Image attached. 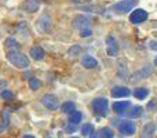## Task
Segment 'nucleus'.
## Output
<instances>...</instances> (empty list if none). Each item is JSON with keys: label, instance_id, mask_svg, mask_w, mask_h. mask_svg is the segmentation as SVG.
<instances>
[{"label": "nucleus", "instance_id": "f257e3e1", "mask_svg": "<svg viewBox=\"0 0 157 138\" xmlns=\"http://www.w3.org/2000/svg\"><path fill=\"white\" fill-rule=\"evenodd\" d=\"M7 60L11 65L15 66V68H18V69H28L29 65H30L29 58H28L26 55H24L22 53H19V51H8L7 53Z\"/></svg>", "mask_w": 157, "mask_h": 138}, {"label": "nucleus", "instance_id": "f03ea898", "mask_svg": "<svg viewBox=\"0 0 157 138\" xmlns=\"http://www.w3.org/2000/svg\"><path fill=\"white\" fill-rule=\"evenodd\" d=\"M92 109L99 116H108L109 113V102L106 98H97L92 101Z\"/></svg>", "mask_w": 157, "mask_h": 138}, {"label": "nucleus", "instance_id": "7ed1b4c3", "mask_svg": "<svg viewBox=\"0 0 157 138\" xmlns=\"http://www.w3.org/2000/svg\"><path fill=\"white\" fill-rule=\"evenodd\" d=\"M136 4H138L136 0H123V2H119V3L112 6V11H114V13H117V14L119 13L124 14V13L131 11Z\"/></svg>", "mask_w": 157, "mask_h": 138}, {"label": "nucleus", "instance_id": "20e7f679", "mask_svg": "<svg viewBox=\"0 0 157 138\" xmlns=\"http://www.w3.org/2000/svg\"><path fill=\"white\" fill-rule=\"evenodd\" d=\"M36 29L39 30L40 33H48L50 30H51L52 28V19L50 15H47V14H44V15H41L40 18L36 21Z\"/></svg>", "mask_w": 157, "mask_h": 138}, {"label": "nucleus", "instance_id": "39448f33", "mask_svg": "<svg viewBox=\"0 0 157 138\" xmlns=\"http://www.w3.org/2000/svg\"><path fill=\"white\" fill-rule=\"evenodd\" d=\"M106 51H108V55H110V57H116L119 54V43H117L116 37L112 35L106 37Z\"/></svg>", "mask_w": 157, "mask_h": 138}, {"label": "nucleus", "instance_id": "423d86ee", "mask_svg": "<svg viewBox=\"0 0 157 138\" xmlns=\"http://www.w3.org/2000/svg\"><path fill=\"white\" fill-rule=\"evenodd\" d=\"M119 131L123 134V136H134V134L136 133V126L132 122H128V120H125V122H121L119 124Z\"/></svg>", "mask_w": 157, "mask_h": 138}, {"label": "nucleus", "instance_id": "0eeeda50", "mask_svg": "<svg viewBox=\"0 0 157 138\" xmlns=\"http://www.w3.org/2000/svg\"><path fill=\"white\" fill-rule=\"evenodd\" d=\"M146 19H147V13L145 10H142V8L134 10L130 15V21L132 22V24H142V22H145Z\"/></svg>", "mask_w": 157, "mask_h": 138}, {"label": "nucleus", "instance_id": "6e6552de", "mask_svg": "<svg viewBox=\"0 0 157 138\" xmlns=\"http://www.w3.org/2000/svg\"><path fill=\"white\" fill-rule=\"evenodd\" d=\"M41 104H43L47 109H50V111H55V109H58V106H59L57 97H55V95H52V94L44 95V97L41 98Z\"/></svg>", "mask_w": 157, "mask_h": 138}, {"label": "nucleus", "instance_id": "1a4fd4ad", "mask_svg": "<svg viewBox=\"0 0 157 138\" xmlns=\"http://www.w3.org/2000/svg\"><path fill=\"white\" fill-rule=\"evenodd\" d=\"M152 73H153L152 66H145L144 69L138 70V72H135L131 76V81H136V80H139V79H146V77H149Z\"/></svg>", "mask_w": 157, "mask_h": 138}, {"label": "nucleus", "instance_id": "9d476101", "mask_svg": "<svg viewBox=\"0 0 157 138\" xmlns=\"http://www.w3.org/2000/svg\"><path fill=\"white\" fill-rule=\"evenodd\" d=\"M29 55L35 61H43L44 57H46V51H44L40 46H35L29 50Z\"/></svg>", "mask_w": 157, "mask_h": 138}, {"label": "nucleus", "instance_id": "9b49d317", "mask_svg": "<svg viewBox=\"0 0 157 138\" xmlns=\"http://www.w3.org/2000/svg\"><path fill=\"white\" fill-rule=\"evenodd\" d=\"M131 91L130 89L127 87H113L112 89V97L113 98H125V97H130Z\"/></svg>", "mask_w": 157, "mask_h": 138}, {"label": "nucleus", "instance_id": "f8f14e48", "mask_svg": "<svg viewBox=\"0 0 157 138\" xmlns=\"http://www.w3.org/2000/svg\"><path fill=\"white\" fill-rule=\"evenodd\" d=\"M90 24H91V19L84 15H78L73 19V26L77 28V29H84V28L90 26Z\"/></svg>", "mask_w": 157, "mask_h": 138}, {"label": "nucleus", "instance_id": "ddd939ff", "mask_svg": "<svg viewBox=\"0 0 157 138\" xmlns=\"http://www.w3.org/2000/svg\"><path fill=\"white\" fill-rule=\"evenodd\" d=\"M81 65L87 69H94L98 66V61L95 60L92 55H84V57L81 58Z\"/></svg>", "mask_w": 157, "mask_h": 138}, {"label": "nucleus", "instance_id": "4468645a", "mask_svg": "<svg viewBox=\"0 0 157 138\" xmlns=\"http://www.w3.org/2000/svg\"><path fill=\"white\" fill-rule=\"evenodd\" d=\"M142 112H144V109L141 108V106H130V111H125L123 115H125L127 117H130V119H138V117L142 116Z\"/></svg>", "mask_w": 157, "mask_h": 138}, {"label": "nucleus", "instance_id": "2eb2a0df", "mask_svg": "<svg viewBox=\"0 0 157 138\" xmlns=\"http://www.w3.org/2000/svg\"><path fill=\"white\" fill-rule=\"evenodd\" d=\"M130 101H119V102L113 104V111L119 115H123L128 108H130Z\"/></svg>", "mask_w": 157, "mask_h": 138}, {"label": "nucleus", "instance_id": "dca6fc26", "mask_svg": "<svg viewBox=\"0 0 157 138\" xmlns=\"http://www.w3.org/2000/svg\"><path fill=\"white\" fill-rule=\"evenodd\" d=\"M24 8L28 13H36L40 8V0H26L24 3Z\"/></svg>", "mask_w": 157, "mask_h": 138}, {"label": "nucleus", "instance_id": "f3484780", "mask_svg": "<svg viewBox=\"0 0 157 138\" xmlns=\"http://www.w3.org/2000/svg\"><path fill=\"white\" fill-rule=\"evenodd\" d=\"M155 133H156V124L155 123H149L144 127L142 131V138H155Z\"/></svg>", "mask_w": 157, "mask_h": 138}, {"label": "nucleus", "instance_id": "a211bd4d", "mask_svg": "<svg viewBox=\"0 0 157 138\" xmlns=\"http://www.w3.org/2000/svg\"><path fill=\"white\" fill-rule=\"evenodd\" d=\"M4 44H6V49H7L8 51H18V50H19L18 41H17L14 37H8L7 40H6Z\"/></svg>", "mask_w": 157, "mask_h": 138}, {"label": "nucleus", "instance_id": "6ab92c4d", "mask_svg": "<svg viewBox=\"0 0 157 138\" xmlns=\"http://www.w3.org/2000/svg\"><path fill=\"white\" fill-rule=\"evenodd\" d=\"M61 111L63 112V113H73L75 111H76V105H75V102H71V101H68V102H63L62 106H61Z\"/></svg>", "mask_w": 157, "mask_h": 138}, {"label": "nucleus", "instance_id": "aec40b11", "mask_svg": "<svg viewBox=\"0 0 157 138\" xmlns=\"http://www.w3.org/2000/svg\"><path fill=\"white\" fill-rule=\"evenodd\" d=\"M147 95H149V90L147 89H136L135 91H134V97H135L136 100H145Z\"/></svg>", "mask_w": 157, "mask_h": 138}, {"label": "nucleus", "instance_id": "412c9836", "mask_svg": "<svg viewBox=\"0 0 157 138\" xmlns=\"http://www.w3.org/2000/svg\"><path fill=\"white\" fill-rule=\"evenodd\" d=\"M2 119H3V123H2V126H0V133L8 127V120H10V113H8V111H3Z\"/></svg>", "mask_w": 157, "mask_h": 138}, {"label": "nucleus", "instance_id": "4be33fe9", "mask_svg": "<svg viewBox=\"0 0 157 138\" xmlns=\"http://www.w3.org/2000/svg\"><path fill=\"white\" fill-rule=\"evenodd\" d=\"M81 119H83V115H81V112L75 111L73 113H71V119H69V122H71L72 124H78V123L81 122Z\"/></svg>", "mask_w": 157, "mask_h": 138}, {"label": "nucleus", "instance_id": "5701e85b", "mask_svg": "<svg viewBox=\"0 0 157 138\" xmlns=\"http://www.w3.org/2000/svg\"><path fill=\"white\" fill-rule=\"evenodd\" d=\"M113 136H114V133L112 131V128H108V127H103L98 133V137L99 138H113Z\"/></svg>", "mask_w": 157, "mask_h": 138}, {"label": "nucleus", "instance_id": "b1692460", "mask_svg": "<svg viewBox=\"0 0 157 138\" xmlns=\"http://www.w3.org/2000/svg\"><path fill=\"white\" fill-rule=\"evenodd\" d=\"M92 133H94V126L90 124V123H87V124H84L83 127H81V134L86 137H90L92 136Z\"/></svg>", "mask_w": 157, "mask_h": 138}, {"label": "nucleus", "instance_id": "393cba45", "mask_svg": "<svg viewBox=\"0 0 157 138\" xmlns=\"http://www.w3.org/2000/svg\"><path fill=\"white\" fill-rule=\"evenodd\" d=\"M29 87L32 90H40L41 89V81L39 80V79H36V77H30L29 79Z\"/></svg>", "mask_w": 157, "mask_h": 138}, {"label": "nucleus", "instance_id": "a878e982", "mask_svg": "<svg viewBox=\"0 0 157 138\" xmlns=\"http://www.w3.org/2000/svg\"><path fill=\"white\" fill-rule=\"evenodd\" d=\"M0 95H2V98L6 100V101H13L14 100V94H13V91H10V90L4 89L2 93H0Z\"/></svg>", "mask_w": 157, "mask_h": 138}, {"label": "nucleus", "instance_id": "bb28decb", "mask_svg": "<svg viewBox=\"0 0 157 138\" xmlns=\"http://www.w3.org/2000/svg\"><path fill=\"white\" fill-rule=\"evenodd\" d=\"M81 53V47L80 46H73V47H71V49H69V51H68V54L69 55H72V57H76V55H78Z\"/></svg>", "mask_w": 157, "mask_h": 138}, {"label": "nucleus", "instance_id": "cd10ccee", "mask_svg": "<svg viewBox=\"0 0 157 138\" xmlns=\"http://www.w3.org/2000/svg\"><path fill=\"white\" fill-rule=\"evenodd\" d=\"M92 35V30L88 29V28H84V29H80V36L81 37H90Z\"/></svg>", "mask_w": 157, "mask_h": 138}, {"label": "nucleus", "instance_id": "c85d7f7f", "mask_svg": "<svg viewBox=\"0 0 157 138\" xmlns=\"http://www.w3.org/2000/svg\"><path fill=\"white\" fill-rule=\"evenodd\" d=\"M119 68H120V76H121V79H127V68L124 66V62H121V65Z\"/></svg>", "mask_w": 157, "mask_h": 138}, {"label": "nucleus", "instance_id": "c756f323", "mask_svg": "<svg viewBox=\"0 0 157 138\" xmlns=\"http://www.w3.org/2000/svg\"><path fill=\"white\" fill-rule=\"evenodd\" d=\"M147 109L149 111H157V101L156 100H152L149 104H147Z\"/></svg>", "mask_w": 157, "mask_h": 138}, {"label": "nucleus", "instance_id": "7c9ffc66", "mask_svg": "<svg viewBox=\"0 0 157 138\" xmlns=\"http://www.w3.org/2000/svg\"><path fill=\"white\" fill-rule=\"evenodd\" d=\"M6 87H7V81H6V80H0V93H2Z\"/></svg>", "mask_w": 157, "mask_h": 138}, {"label": "nucleus", "instance_id": "2f4dec72", "mask_svg": "<svg viewBox=\"0 0 157 138\" xmlns=\"http://www.w3.org/2000/svg\"><path fill=\"white\" fill-rule=\"evenodd\" d=\"M149 47H150L152 50H157V41H150Z\"/></svg>", "mask_w": 157, "mask_h": 138}, {"label": "nucleus", "instance_id": "473e14b6", "mask_svg": "<svg viewBox=\"0 0 157 138\" xmlns=\"http://www.w3.org/2000/svg\"><path fill=\"white\" fill-rule=\"evenodd\" d=\"M73 3H84V2H87V0H72Z\"/></svg>", "mask_w": 157, "mask_h": 138}, {"label": "nucleus", "instance_id": "72a5a7b5", "mask_svg": "<svg viewBox=\"0 0 157 138\" xmlns=\"http://www.w3.org/2000/svg\"><path fill=\"white\" fill-rule=\"evenodd\" d=\"M22 138H35V137H33V136H30V134H28V136H24Z\"/></svg>", "mask_w": 157, "mask_h": 138}, {"label": "nucleus", "instance_id": "f704fd0d", "mask_svg": "<svg viewBox=\"0 0 157 138\" xmlns=\"http://www.w3.org/2000/svg\"><path fill=\"white\" fill-rule=\"evenodd\" d=\"M71 138H78V137H71Z\"/></svg>", "mask_w": 157, "mask_h": 138}, {"label": "nucleus", "instance_id": "c9c22d12", "mask_svg": "<svg viewBox=\"0 0 157 138\" xmlns=\"http://www.w3.org/2000/svg\"><path fill=\"white\" fill-rule=\"evenodd\" d=\"M156 64H157V58H156Z\"/></svg>", "mask_w": 157, "mask_h": 138}]
</instances>
